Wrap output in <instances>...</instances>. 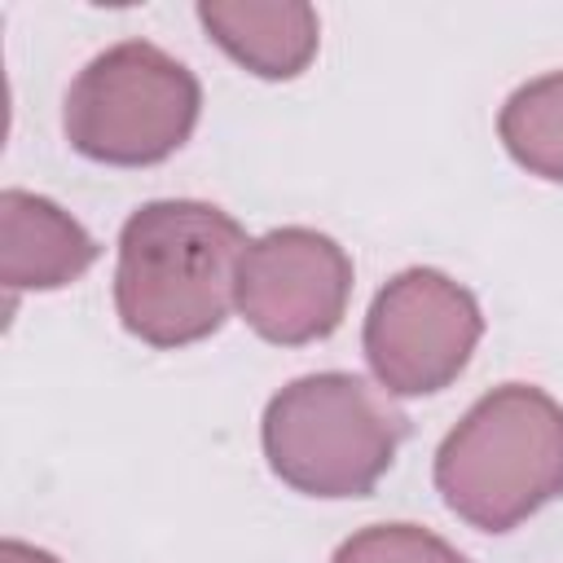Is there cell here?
Returning a JSON list of instances; mask_svg holds the SVG:
<instances>
[{"label": "cell", "instance_id": "277c9868", "mask_svg": "<svg viewBox=\"0 0 563 563\" xmlns=\"http://www.w3.org/2000/svg\"><path fill=\"white\" fill-rule=\"evenodd\" d=\"M198 110L202 88L185 62L150 40H123L75 75L62 128L92 163L150 167L189 141Z\"/></svg>", "mask_w": 563, "mask_h": 563}, {"label": "cell", "instance_id": "3957f363", "mask_svg": "<svg viewBox=\"0 0 563 563\" xmlns=\"http://www.w3.org/2000/svg\"><path fill=\"white\" fill-rule=\"evenodd\" d=\"M264 457L303 497H365L405 440V418L356 374H303L264 409Z\"/></svg>", "mask_w": 563, "mask_h": 563}, {"label": "cell", "instance_id": "30bf717a", "mask_svg": "<svg viewBox=\"0 0 563 563\" xmlns=\"http://www.w3.org/2000/svg\"><path fill=\"white\" fill-rule=\"evenodd\" d=\"M330 563H471L449 541L413 523H374L347 537Z\"/></svg>", "mask_w": 563, "mask_h": 563}, {"label": "cell", "instance_id": "8fae6325", "mask_svg": "<svg viewBox=\"0 0 563 563\" xmlns=\"http://www.w3.org/2000/svg\"><path fill=\"white\" fill-rule=\"evenodd\" d=\"M0 563H57L48 550L40 545H26V541H4L0 545Z\"/></svg>", "mask_w": 563, "mask_h": 563}, {"label": "cell", "instance_id": "7a4b0ae2", "mask_svg": "<svg viewBox=\"0 0 563 563\" xmlns=\"http://www.w3.org/2000/svg\"><path fill=\"white\" fill-rule=\"evenodd\" d=\"M444 506L479 532H510L563 497V405L528 383L493 387L435 453Z\"/></svg>", "mask_w": 563, "mask_h": 563}, {"label": "cell", "instance_id": "9c48e42d", "mask_svg": "<svg viewBox=\"0 0 563 563\" xmlns=\"http://www.w3.org/2000/svg\"><path fill=\"white\" fill-rule=\"evenodd\" d=\"M501 145L541 180H563V70L515 88L497 114Z\"/></svg>", "mask_w": 563, "mask_h": 563}, {"label": "cell", "instance_id": "5b68a950", "mask_svg": "<svg viewBox=\"0 0 563 563\" xmlns=\"http://www.w3.org/2000/svg\"><path fill=\"white\" fill-rule=\"evenodd\" d=\"M484 334L479 303L435 268L396 273L369 303L365 361L391 396H431L449 387Z\"/></svg>", "mask_w": 563, "mask_h": 563}, {"label": "cell", "instance_id": "52a82bcc", "mask_svg": "<svg viewBox=\"0 0 563 563\" xmlns=\"http://www.w3.org/2000/svg\"><path fill=\"white\" fill-rule=\"evenodd\" d=\"M97 260L92 233L57 202L4 189L0 194V282L9 290H57L84 277Z\"/></svg>", "mask_w": 563, "mask_h": 563}, {"label": "cell", "instance_id": "8992f818", "mask_svg": "<svg viewBox=\"0 0 563 563\" xmlns=\"http://www.w3.org/2000/svg\"><path fill=\"white\" fill-rule=\"evenodd\" d=\"M352 295L347 251L317 229H273L246 242L238 264V312L268 343H312L339 330Z\"/></svg>", "mask_w": 563, "mask_h": 563}, {"label": "cell", "instance_id": "ba28073f", "mask_svg": "<svg viewBox=\"0 0 563 563\" xmlns=\"http://www.w3.org/2000/svg\"><path fill=\"white\" fill-rule=\"evenodd\" d=\"M198 22L260 79H295L321 44L317 9L303 0H202Z\"/></svg>", "mask_w": 563, "mask_h": 563}, {"label": "cell", "instance_id": "6da1fadb", "mask_svg": "<svg viewBox=\"0 0 563 563\" xmlns=\"http://www.w3.org/2000/svg\"><path fill=\"white\" fill-rule=\"evenodd\" d=\"M242 224L194 198L145 202L119 233L114 308L128 334L150 347H185L216 334L238 308Z\"/></svg>", "mask_w": 563, "mask_h": 563}]
</instances>
